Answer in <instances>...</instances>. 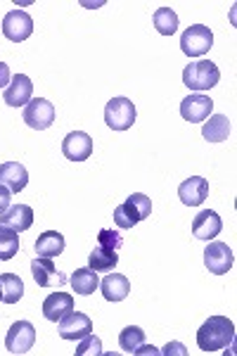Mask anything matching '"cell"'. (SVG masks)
<instances>
[{"label": "cell", "instance_id": "cell-29", "mask_svg": "<svg viewBox=\"0 0 237 356\" xmlns=\"http://www.w3.org/2000/svg\"><path fill=\"white\" fill-rule=\"evenodd\" d=\"M124 245V238H121L119 231L114 228H102L100 235H97V247H105V250H119Z\"/></svg>", "mask_w": 237, "mask_h": 356}, {"label": "cell", "instance_id": "cell-22", "mask_svg": "<svg viewBox=\"0 0 237 356\" xmlns=\"http://www.w3.org/2000/svg\"><path fill=\"white\" fill-rule=\"evenodd\" d=\"M69 283H72V288L76 295H83L88 297L92 295L97 288H100V278H97V273L92 271V268H76L72 275H69Z\"/></svg>", "mask_w": 237, "mask_h": 356}, {"label": "cell", "instance_id": "cell-26", "mask_svg": "<svg viewBox=\"0 0 237 356\" xmlns=\"http://www.w3.org/2000/svg\"><path fill=\"white\" fill-rule=\"evenodd\" d=\"M152 22L161 36H173V33L178 31V15L173 13L171 8H157L154 10Z\"/></svg>", "mask_w": 237, "mask_h": 356}, {"label": "cell", "instance_id": "cell-30", "mask_svg": "<svg viewBox=\"0 0 237 356\" xmlns=\"http://www.w3.org/2000/svg\"><path fill=\"white\" fill-rule=\"evenodd\" d=\"M85 354H102L100 337H95L92 332H90V335H85L83 340H81L79 349H76V356H85Z\"/></svg>", "mask_w": 237, "mask_h": 356}, {"label": "cell", "instance_id": "cell-13", "mask_svg": "<svg viewBox=\"0 0 237 356\" xmlns=\"http://www.w3.org/2000/svg\"><path fill=\"white\" fill-rule=\"evenodd\" d=\"M31 275L40 288H62V285L69 283L67 275L55 268L53 259H43V257L31 261Z\"/></svg>", "mask_w": 237, "mask_h": 356}, {"label": "cell", "instance_id": "cell-6", "mask_svg": "<svg viewBox=\"0 0 237 356\" xmlns=\"http://www.w3.org/2000/svg\"><path fill=\"white\" fill-rule=\"evenodd\" d=\"M24 122L28 129L45 131L55 124V107L45 97H31V102L24 107Z\"/></svg>", "mask_w": 237, "mask_h": 356}, {"label": "cell", "instance_id": "cell-15", "mask_svg": "<svg viewBox=\"0 0 237 356\" xmlns=\"http://www.w3.org/2000/svg\"><path fill=\"white\" fill-rule=\"evenodd\" d=\"M178 197L185 207H199L209 197V181L202 176H190L178 186Z\"/></svg>", "mask_w": 237, "mask_h": 356}, {"label": "cell", "instance_id": "cell-33", "mask_svg": "<svg viewBox=\"0 0 237 356\" xmlns=\"http://www.w3.org/2000/svg\"><path fill=\"white\" fill-rule=\"evenodd\" d=\"M10 81H13V76H10V67L5 65V62H0V90L8 88Z\"/></svg>", "mask_w": 237, "mask_h": 356}, {"label": "cell", "instance_id": "cell-34", "mask_svg": "<svg viewBox=\"0 0 237 356\" xmlns=\"http://www.w3.org/2000/svg\"><path fill=\"white\" fill-rule=\"evenodd\" d=\"M0 302H3V288H0Z\"/></svg>", "mask_w": 237, "mask_h": 356}, {"label": "cell", "instance_id": "cell-5", "mask_svg": "<svg viewBox=\"0 0 237 356\" xmlns=\"http://www.w3.org/2000/svg\"><path fill=\"white\" fill-rule=\"evenodd\" d=\"M213 48V33L209 26L193 24L183 31L181 36V50L188 57H202Z\"/></svg>", "mask_w": 237, "mask_h": 356}, {"label": "cell", "instance_id": "cell-17", "mask_svg": "<svg viewBox=\"0 0 237 356\" xmlns=\"http://www.w3.org/2000/svg\"><path fill=\"white\" fill-rule=\"evenodd\" d=\"M0 186H5L10 193H22L28 186V171L19 162H5L0 164Z\"/></svg>", "mask_w": 237, "mask_h": 356}, {"label": "cell", "instance_id": "cell-28", "mask_svg": "<svg viewBox=\"0 0 237 356\" xmlns=\"http://www.w3.org/2000/svg\"><path fill=\"white\" fill-rule=\"evenodd\" d=\"M19 252V233L0 226V261H10Z\"/></svg>", "mask_w": 237, "mask_h": 356}, {"label": "cell", "instance_id": "cell-11", "mask_svg": "<svg viewBox=\"0 0 237 356\" xmlns=\"http://www.w3.org/2000/svg\"><path fill=\"white\" fill-rule=\"evenodd\" d=\"M213 112V100L209 95L193 93L181 102V117L190 124H199L206 122Z\"/></svg>", "mask_w": 237, "mask_h": 356}, {"label": "cell", "instance_id": "cell-4", "mask_svg": "<svg viewBox=\"0 0 237 356\" xmlns=\"http://www.w3.org/2000/svg\"><path fill=\"white\" fill-rule=\"evenodd\" d=\"M136 105L129 97H112L105 107V124L112 131H129L136 124Z\"/></svg>", "mask_w": 237, "mask_h": 356}, {"label": "cell", "instance_id": "cell-21", "mask_svg": "<svg viewBox=\"0 0 237 356\" xmlns=\"http://www.w3.org/2000/svg\"><path fill=\"white\" fill-rule=\"evenodd\" d=\"M100 290L105 295L107 302H124L131 292V283L126 275L121 273H109L105 280L100 283Z\"/></svg>", "mask_w": 237, "mask_h": 356}, {"label": "cell", "instance_id": "cell-16", "mask_svg": "<svg viewBox=\"0 0 237 356\" xmlns=\"http://www.w3.org/2000/svg\"><path fill=\"white\" fill-rule=\"evenodd\" d=\"M0 226L15 233H24L33 226V209L28 204H10V209L0 214Z\"/></svg>", "mask_w": 237, "mask_h": 356}, {"label": "cell", "instance_id": "cell-32", "mask_svg": "<svg viewBox=\"0 0 237 356\" xmlns=\"http://www.w3.org/2000/svg\"><path fill=\"white\" fill-rule=\"evenodd\" d=\"M10 202H13V193H10L5 186H0V214L10 209Z\"/></svg>", "mask_w": 237, "mask_h": 356}, {"label": "cell", "instance_id": "cell-3", "mask_svg": "<svg viewBox=\"0 0 237 356\" xmlns=\"http://www.w3.org/2000/svg\"><path fill=\"white\" fill-rule=\"evenodd\" d=\"M221 81V69L213 65L211 60H199V62H190L183 69V83L188 86L195 93L202 90H211L213 86H218Z\"/></svg>", "mask_w": 237, "mask_h": 356}, {"label": "cell", "instance_id": "cell-18", "mask_svg": "<svg viewBox=\"0 0 237 356\" xmlns=\"http://www.w3.org/2000/svg\"><path fill=\"white\" fill-rule=\"evenodd\" d=\"M221 231H223V221L213 209L199 211L193 219V235L197 240H213Z\"/></svg>", "mask_w": 237, "mask_h": 356}, {"label": "cell", "instance_id": "cell-23", "mask_svg": "<svg viewBox=\"0 0 237 356\" xmlns=\"http://www.w3.org/2000/svg\"><path fill=\"white\" fill-rule=\"evenodd\" d=\"M202 136L209 143H223L228 140L230 136V119L225 114H211L204 122V129H202Z\"/></svg>", "mask_w": 237, "mask_h": 356}, {"label": "cell", "instance_id": "cell-9", "mask_svg": "<svg viewBox=\"0 0 237 356\" xmlns=\"http://www.w3.org/2000/svg\"><path fill=\"white\" fill-rule=\"evenodd\" d=\"M3 33L8 41L13 43H22L26 41L33 33V19L31 15H26L24 10H10L3 19Z\"/></svg>", "mask_w": 237, "mask_h": 356}, {"label": "cell", "instance_id": "cell-14", "mask_svg": "<svg viewBox=\"0 0 237 356\" xmlns=\"http://www.w3.org/2000/svg\"><path fill=\"white\" fill-rule=\"evenodd\" d=\"M33 97V83L31 79L26 76V74H15L13 81H10V86L5 88V105L10 107H26L28 102H31Z\"/></svg>", "mask_w": 237, "mask_h": 356}, {"label": "cell", "instance_id": "cell-24", "mask_svg": "<svg viewBox=\"0 0 237 356\" xmlns=\"http://www.w3.org/2000/svg\"><path fill=\"white\" fill-rule=\"evenodd\" d=\"M119 264L117 250H105V247H95L88 254V268H92L95 273H107L114 271V266Z\"/></svg>", "mask_w": 237, "mask_h": 356}, {"label": "cell", "instance_id": "cell-10", "mask_svg": "<svg viewBox=\"0 0 237 356\" xmlns=\"http://www.w3.org/2000/svg\"><path fill=\"white\" fill-rule=\"evenodd\" d=\"M235 264V254L228 245L221 243V240H213V243L204 250V266L209 268V273L213 275H223L233 268Z\"/></svg>", "mask_w": 237, "mask_h": 356}, {"label": "cell", "instance_id": "cell-25", "mask_svg": "<svg viewBox=\"0 0 237 356\" xmlns=\"http://www.w3.org/2000/svg\"><path fill=\"white\" fill-rule=\"evenodd\" d=\"M0 288H3V302L17 304L24 297V283L17 273H3L0 275Z\"/></svg>", "mask_w": 237, "mask_h": 356}, {"label": "cell", "instance_id": "cell-31", "mask_svg": "<svg viewBox=\"0 0 237 356\" xmlns=\"http://www.w3.org/2000/svg\"><path fill=\"white\" fill-rule=\"evenodd\" d=\"M159 354H164V356H171V354H178V356H188V352H185V347L181 342H169L164 349H161Z\"/></svg>", "mask_w": 237, "mask_h": 356}, {"label": "cell", "instance_id": "cell-2", "mask_svg": "<svg viewBox=\"0 0 237 356\" xmlns=\"http://www.w3.org/2000/svg\"><path fill=\"white\" fill-rule=\"evenodd\" d=\"M149 214H152V200L142 193H133L126 197V202H121L114 209V223L119 228H124V231H129L140 221H145Z\"/></svg>", "mask_w": 237, "mask_h": 356}, {"label": "cell", "instance_id": "cell-12", "mask_svg": "<svg viewBox=\"0 0 237 356\" xmlns=\"http://www.w3.org/2000/svg\"><path fill=\"white\" fill-rule=\"evenodd\" d=\"M62 154L69 162H85L92 154V138L85 131H72L62 140Z\"/></svg>", "mask_w": 237, "mask_h": 356}, {"label": "cell", "instance_id": "cell-7", "mask_svg": "<svg viewBox=\"0 0 237 356\" xmlns=\"http://www.w3.org/2000/svg\"><path fill=\"white\" fill-rule=\"evenodd\" d=\"M36 344V328L28 321H17L10 325L8 337H5V347L10 354H26Z\"/></svg>", "mask_w": 237, "mask_h": 356}, {"label": "cell", "instance_id": "cell-20", "mask_svg": "<svg viewBox=\"0 0 237 356\" xmlns=\"http://www.w3.org/2000/svg\"><path fill=\"white\" fill-rule=\"evenodd\" d=\"M65 235L57 231H45L38 235L36 240V254L43 257V259H55L65 252Z\"/></svg>", "mask_w": 237, "mask_h": 356}, {"label": "cell", "instance_id": "cell-8", "mask_svg": "<svg viewBox=\"0 0 237 356\" xmlns=\"http://www.w3.org/2000/svg\"><path fill=\"white\" fill-rule=\"evenodd\" d=\"M57 330H60L62 340L76 342L92 332V321H90V316H85L83 312H69L65 318L57 321Z\"/></svg>", "mask_w": 237, "mask_h": 356}, {"label": "cell", "instance_id": "cell-27", "mask_svg": "<svg viewBox=\"0 0 237 356\" xmlns=\"http://www.w3.org/2000/svg\"><path fill=\"white\" fill-rule=\"evenodd\" d=\"M145 342V330L138 328V325H129V328L121 330L119 335V347L124 349L126 354H136V349Z\"/></svg>", "mask_w": 237, "mask_h": 356}, {"label": "cell", "instance_id": "cell-19", "mask_svg": "<svg viewBox=\"0 0 237 356\" xmlns=\"http://www.w3.org/2000/svg\"><path fill=\"white\" fill-rule=\"evenodd\" d=\"M69 312H74V297L69 292H53L45 297L43 302V316L48 321L57 323L60 318H65Z\"/></svg>", "mask_w": 237, "mask_h": 356}, {"label": "cell", "instance_id": "cell-1", "mask_svg": "<svg viewBox=\"0 0 237 356\" xmlns=\"http://www.w3.org/2000/svg\"><path fill=\"white\" fill-rule=\"evenodd\" d=\"M233 340H235V325L225 316H211L197 330V347L206 354L228 349Z\"/></svg>", "mask_w": 237, "mask_h": 356}]
</instances>
